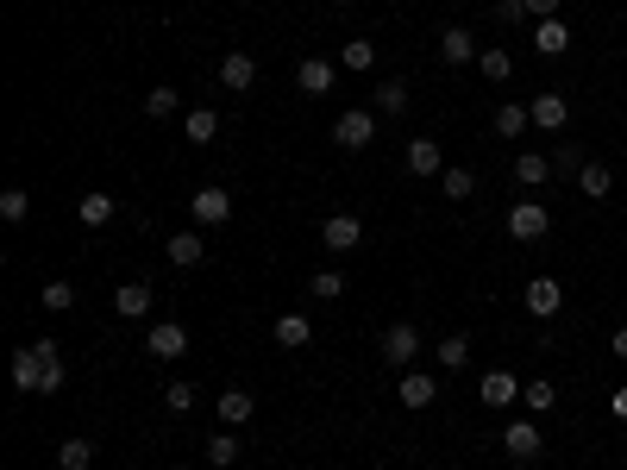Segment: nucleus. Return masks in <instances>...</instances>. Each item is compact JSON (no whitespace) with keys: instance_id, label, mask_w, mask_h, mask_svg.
Returning a JSON list of instances; mask_svg holds the SVG:
<instances>
[{"instance_id":"nucleus-25","label":"nucleus","mask_w":627,"mask_h":470,"mask_svg":"<svg viewBox=\"0 0 627 470\" xmlns=\"http://www.w3.org/2000/svg\"><path fill=\"white\" fill-rule=\"evenodd\" d=\"M402 107H408V82H383V88H370V113H389V120H396Z\"/></svg>"},{"instance_id":"nucleus-42","label":"nucleus","mask_w":627,"mask_h":470,"mask_svg":"<svg viewBox=\"0 0 627 470\" xmlns=\"http://www.w3.org/2000/svg\"><path fill=\"white\" fill-rule=\"evenodd\" d=\"M527 13L533 19H559V0H527Z\"/></svg>"},{"instance_id":"nucleus-23","label":"nucleus","mask_w":627,"mask_h":470,"mask_svg":"<svg viewBox=\"0 0 627 470\" xmlns=\"http://www.w3.org/2000/svg\"><path fill=\"white\" fill-rule=\"evenodd\" d=\"M577 188H584L590 201H602V195H615V170L609 163H584V170H577Z\"/></svg>"},{"instance_id":"nucleus-8","label":"nucleus","mask_w":627,"mask_h":470,"mask_svg":"<svg viewBox=\"0 0 627 470\" xmlns=\"http://www.w3.org/2000/svg\"><path fill=\"white\" fill-rule=\"evenodd\" d=\"M320 245L339 251V257H345V251H358V245H364V220H358V214H333L327 226H320Z\"/></svg>"},{"instance_id":"nucleus-34","label":"nucleus","mask_w":627,"mask_h":470,"mask_svg":"<svg viewBox=\"0 0 627 470\" xmlns=\"http://www.w3.org/2000/svg\"><path fill=\"white\" fill-rule=\"evenodd\" d=\"M26 214H32V195H26V188H0V220L19 226Z\"/></svg>"},{"instance_id":"nucleus-39","label":"nucleus","mask_w":627,"mask_h":470,"mask_svg":"<svg viewBox=\"0 0 627 470\" xmlns=\"http://www.w3.org/2000/svg\"><path fill=\"white\" fill-rule=\"evenodd\" d=\"M164 408L170 414H195V383H164Z\"/></svg>"},{"instance_id":"nucleus-19","label":"nucleus","mask_w":627,"mask_h":470,"mask_svg":"<svg viewBox=\"0 0 627 470\" xmlns=\"http://www.w3.org/2000/svg\"><path fill=\"white\" fill-rule=\"evenodd\" d=\"M439 57H446V63H477V32L446 26V32H439Z\"/></svg>"},{"instance_id":"nucleus-31","label":"nucleus","mask_w":627,"mask_h":470,"mask_svg":"<svg viewBox=\"0 0 627 470\" xmlns=\"http://www.w3.org/2000/svg\"><path fill=\"white\" fill-rule=\"evenodd\" d=\"M521 402H527V414H546L552 402H559V389H552L546 376H533V383H521Z\"/></svg>"},{"instance_id":"nucleus-32","label":"nucleus","mask_w":627,"mask_h":470,"mask_svg":"<svg viewBox=\"0 0 627 470\" xmlns=\"http://www.w3.org/2000/svg\"><path fill=\"white\" fill-rule=\"evenodd\" d=\"M339 63H345V69H358V76H364V69H370V63H377V44H370V38H345V51H339Z\"/></svg>"},{"instance_id":"nucleus-14","label":"nucleus","mask_w":627,"mask_h":470,"mask_svg":"<svg viewBox=\"0 0 627 470\" xmlns=\"http://www.w3.org/2000/svg\"><path fill=\"white\" fill-rule=\"evenodd\" d=\"M396 395H402V408H427L433 395H439V376H427V370H402Z\"/></svg>"},{"instance_id":"nucleus-24","label":"nucleus","mask_w":627,"mask_h":470,"mask_svg":"<svg viewBox=\"0 0 627 470\" xmlns=\"http://www.w3.org/2000/svg\"><path fill=\"white\" fill-rule=\"evenodd\" d=\"M546 176H552V157H540V151H521V157H515V182L546 188Z\"/></svg>"},{"instance_id":"nucleus-35","label":"nucleus","mask_w":627,"mask_h":470,"mask_svg":"<svg viewBox=\"0 0 627 470\" xmlns=\"http://www.w3.org/2000/svg\"><path fill=\"white\" fill-rule=\"evenodd\" d=\"M533 120H527V107H515V101H508V107H496V138H521Z\"/></svg>"},{"instance_id":"nucleus-27","label":"nucleus","mask_w":627,"mask_h":470,"mask_svg":"<svg viewBox=\"0 0 627 470\" xmlns=\"http://www.w3.org/2000/svg\"><path fill=\"white\" fill-rule=\"evenodd\" d=\"M471 364V333H446L439 339V370H464Z\"/></svg>"},{"instance_id":"nucleus-33","label":"nucleus","mask_w":627,"mask_h":470,"mask_svg":"<svg viewBox=\"0 0 627 470\" xmlns=\"http://www.w3.org/2000/svg\"><path fill=\"white\" fill-rule=\"evenodd\" d=\"M439 195H446V201H471L477 195V176L471 170H446V176H439Z\"/></svg>"},{"instance_id":"nucleus-16","label":"nucleus","mask_w":627,"mask_h":470,"mask_svg":"<svg viewBox=\"0 0 627 470\" xmlns=\"http://www.w3.org/2000/svg\"><path fill=\"white\" fill-rule=\"evenodd\" d=\"M295 88L308 94V101H320V94L333 88V63H327V57H308V63L295 69Z\"/></svg>"},{"instance_id":"nucleus-44","label":"nucleus","mask_w":627,"mask_h":470,"mask_svg":"<svg viewBox=\"0 0 627 470\" xmlns=\"http://www.w3.org/2000/svg\"><path fill=\"white\" fill-rule=\"evenodd\" d=\"M609 408H615V420H627V389H615V395H609Z\"/></svg>"},{"instance_id":"nucleus-28","label":"nucleus","mask_w":627,"mask_h":470,"mask_svg":"<svg viewBox=\"0 0 627 470\" xmlns=\"http://www.w3.org/2000/svg\"><path fill=\"white\" fill-rule=\"evenodd\" d=\"M220 132V113L214 107H189V145H214Z\"/></svg>"},{"instance_id":"nucleus-12","label":"nucleus","mask_w":627,"mask_h":470,"mask_svg":"<svg viewBox=\"0 0 627 470\" xmlns=\"http://www.w3.org/2000/svg\"><path fill=\"white\" fill-rule=\"evenodd\" d=\"M38 383H44L38 345H19V351H13V389H19V395H38Z\"/></svg>"},{"instance_id":"nucleus-29","label":"nucleus","mask_w":627,"mask_h":470,"mask_svg":"<svg viewBox=\"0 0 627 470\" xmlns=\"http://www.w3.org/2000/svg\"><path fill=\"white\" fill-rule=\"evenodd\" d=\"M207 464H239V427H226V433H214V439H207Z\"/></svg>"},{"instance_id":"nucleus-18","label":"nucleus","mask_w":627,"mask_h":470,"mask_svg":"<svg viewBox=\"0 0 627 470\" xmlns=\"http://www.w3.org/2000/svg\"><path fill=\"white\" fill-rule=\"evenodd\" d=\"M251 82H258V63H251L245 51H232V57H220V88H232V94H245Z\"/></svg>"},{"instance_id":"nucleus-10","label":"nucleus","mask_w":627,"mask_h":470,"mask_svg":"<svg viewBox=\"0 0 627 470\" xmlns=\"http://www.w3.org/2000/svg\"><path fill=\"white\" fill-rule=\"evenodd\" d=\"M151 301H157V289H151V282H120V289H113V314L145 320V314H151Z\"/></svg>"},{"instance_id":"nucleus-5","label":"nucleus","mask_w":627,"mask_h":470,"mask_svg":"<svg viewBox=\"0 0 627 470\" xmlns=\"http://www.w3.org/2000/svg\"><path fill=\"white\" fill-rule=\"evenodd\" d=\"M189 220L195 226H226L232 220V195H226V188H195V195H189Z\"/></svg>"},{"instance_id":"nucleus-11","label":"nucleus","mask_w":627,"mask_h":470,"mask_svg":"<svg viewBox=\"0 0 627 470\" xmlns=\"http://www.w3.org/2000/svg\"><path fill=\"white\" fill-rule=\"evenodd\" d=\"M113 214H120V201H113V195H107V188H88V195L76 201V220H82L88 232H101V226H107Z\"/></svg>"},{"instance_id":"nucleus-7","label":"nucleus","mask_w":627,"mask_h":470,"mask_svg":"<svg viewBox=\"0 0 627 470\" xmlns=\"http://www.w3.org/2000/svg\"><path fill=\"white\" fill-rule=\"evenodd\" d=\"M414 358H421V333H414V326H408V320H396V326H389V333H383V364H396V370H408Z\"/></svg>"},{"instance_id":"nucleus-30","label":"nucleus","mask_w":627,"mask_h":470,"mask_svg":"<svg viewBox=\"0 0 627 470\" xmlns=\"http://www.w3.org/2000/svg\"><path fill=\"white\" fill-rule=\"evenodd\" d=\"M57 464L63 470H88V464H95V439H63L57 445Z\"/></svg>"},{"instance_id":"nucleus-21","label":"nucleus","mask_w":627,"mask_h":470,"mask_svg":"<svg viewBox=\"0 0 627 470\" xmlns=\"http://www.w3.org/2000/svg\"><path fill=\"white\" fill-rule=\"evenodd\" d=\"M308 339H314V320L308 314H283V320H276V345H283V351H301Z\"/></svg>"},{"instance_id":"nucleus-36","label":"nucleus","mask_w":627,"mask_h":470,"mask_svg":"<svg viewBox=\"0 0 627 470\" xmlns=\"http://www.w3.org/2000/svg\"><path fill=\"white\" fill-rule=\"evenodd\" d=\"M345 289H352V282H345V276H339V270H320V276H314V282H308V295H314V301H339V295H345Z\"/></svg>"},{"instance_id":"nucleus-15","label":"nucleus","mask_w":627,"mask_h":470,"mask_svg":"<svg viewBox=\"0 0 627 470\" xmlns=\"http://www.w3.org/2000/svg\"><path fill=\"white\" fill-rule=\"evenodd\" d=\"M477 395H483V408H508V402H521V383H515L508 370H490V376L477 383Z\"/></svg>"},{"instance_id":"nucleus-45","label":"nucleus","mask_w":627,"mask_h":470,"mask_svg":"<svg viewBox=\"0 0 627 470\" xmlns=\"http://www.w3.org/2000/svg\"><path fill=\"white\" fill-rule=\"evenodd\" d=\"M333 7H352V0H333Z\"/></svg>"},{"instance_id":"nucleus-43","label":"nucleus","mask_w":627,"mask_h":470,"mask_svg":"<svg viewBox=\"0 0 627 470\" xmlns=\"http://www.w3.org/2000/svg\"><path fill=\"white\" fill-rule=\"evenodd\" d=\"M609 345H615V358L627 364V326H615V339H609Z\"/></svg>"},{"instance_id":"nucleus-41","label":"nucleus","mask_w":627,"mask_h":470,"mask_svg":"<svg viewBox=\"0 0 627 470\" xmlns=\"http://www.w3.org/2000/svg\"><path fill=\"white\" fill-rule=\"evenodd\" d=\"M496 19H502V26H521V19H527V0H496Z\"/></svg>"},{"instance_id":"nucleus-3","label":"nucleus","mask_w":627,"mask_h":470,"mask_svg":"<svg viewBox=\"0 0 627 470\" xmlns=\"http://www.w3.org/2000/svg\"><path fill=\"white\" fill-rule=\"evenodd\" d=\"M546 226H552V214L540 201H515V207H508V239L533 245V239H546Z\"/></svg>"},{"instance_id":"nucleus-9","label":"nucleus","mask_w":627,"mask_h":470,"mask_svg":"<svg viewBox=\"0 0 627 470\" xmlns=\"http://www.w3.org/2000/svg\"><path fill=\"white\" fill-rule=\"evenodd\" d=\"M521 301H527V314H533V320H552V314L565 308V289H559V282H552V276H533Z\"/></svg>"},{"instance_id":"nucleus-22","label":"nucleus","mask_w":627,"mask_h":470,"mask_svg":"<svg viewBox=\"0 0 627 470\" xmlns=\"http://www.w3.org/2000/svg\"><path fill=\"white\" fill-rule=\"evenodd\" d=\"M164 251H170V264H176V270H195L201 257H207V239H195V232H176Z\"/></svg>"},{"instance_id":"nucleus-38","label":"nucleus","mask_w":627,"mask_h":470,"mask_svg":"<svg viewBox=\"0 0 627 470\" xmlns=\"http://www.w3.org/2000/svg\"><path fill=\"white\" fill-rule=\"evenodd\" d=\"M176 107H182V94H176V88H151V94H145V113H151V120H170Z\"/></svg>"},{"instance_id":"nucleus-4","label":"nucleus","mask_w":627,"mask_h":470,"mask_svg":"<svg viewBox=\"0 0 627 470\" xmlns=\"http://www.w3.org/2000/svg\"><path fill=\"white\" fill-rule=\"evenodd\" d=\"M145 351H151V358H164V364H176L182 351H189V326H182V320H157L145 333Z\"/></svg>"},{"instance_id":"nucleus-17","label":"nucleus","mask_w":627,"mask_h":470,"mask_svg":"<svg viewBox=\"0 0 627 470\" xmlns=\"http://www.w3.org/2000/svg\"><path fill=\"white\" fill-rule=\"evenodd\" d=\"M220 427H245L251 414H258V402H251V389H220Z\"/></svg>"},{"instance_id":"nucleus-37","label":"nucleus","mask_w":627,"mask_h":470,"mask_svg":"<svg viewBox=\"0 0 627 470\" xmlns=\"http://www.w3.org/2000/svg\"><path fill=\"white\" fill-rule=\"evenodd\" d=\"M38 301H44L51 314H69V308H76V289H69V282H44V289H38Z\"/></svg>"},{"instance_id":"nucleus-40","label":"nucleus","mask_w":627,"mask_h":470,"mask_svg":"<svg viewBox=\"0 0 627 470\" xmlns=\"http://www.w3.org/2000/svg\"><path fill=\"white\" fill-rule=\"evenodd\" d=\"M63 389V358H44V383H38V395H57Z\"/></svg>"},{"instance_id":"nucleus-6","label":"nucleus","mask_w":627,"mask_h":470,"mask_svg":"<svg viewBox=\"0 0 627 470\" xmlns=\"http://www.w3.org/2000/svg\"><path fill=\"white\" fill-rule=\"evenodd\" d=\"M502 452L515 458V464H533V458L546 452V439H540V420H515V427L502 433Z\"/></svg>"},{"instance_id":"nucleus-26","label":"nucleus","mask_w":627,"mask_h":470,"mask_svg":"<svg viewBox=\"0 0 627 470\" xmlns=\"http://www.w3.org/2000/svg\"><path fill=\"white\" fill-rule=\"evenodd\" d=\"M477 69H483V82H508L515 76V57H508L502 44H490V51H477Z\"/></svg>"},{"instance_id":"nucleus-13","label":"nucleus","mask_w":627,"mask_h":470,"mask_svg":"<svg viewBox=\"0 0 627 470\" xmlns=\"http://www.w3.org/2000/svg\"><path fill=\"white\" fill-rule=\"evenodd\" d=\"M533 51L540 57H565L571 51V26L565 19H533Z\"/></svg>"},{"instance_id":"nucleus-20","label":"nucleus","mask_w":627,"mask_h":470,"mask_svg":"<svg viewBox=\"0 0 627 470\" xmlns=\"http://www.w3.org/2000/svg\"><path fill=\"white\" fill-rule=\"evenodd\" d=\"M408 170L414 176H446V163H439V138H414V145H408Z\"/></svg>"},{"instance_id":"nucleus-1","label":"nucleus","mask_w":627,"mask_h":470,"mask_svg":"<svg viewBox=\"0 0 627 470\" xmlns=\"http://www.w3.org/2000/svg\"><path fill=\"white\" fill-rule=\"evenodd\" d=\"M370 138H377V113H370V107H352V113H339V120H333V145L339 151H364Z\"/></svg>"},{"instance_id":"nucleus-2","label":"nucleus","mask_w":627,"mask_h":470,"mask_svg":"<svg viewBox=\"0 0 627 470\" xmlns=\"http://www.w3.org/2000/svg\"><path fill=\"white\" fill-rule=\"evenodd\" d=\"M527 120L540 126V132H565V120H571V101H565L559 88H540V94L527 101Z\"/></svg>"}]
</instances>
